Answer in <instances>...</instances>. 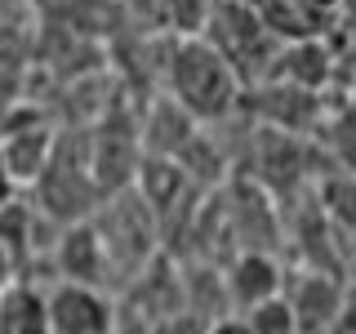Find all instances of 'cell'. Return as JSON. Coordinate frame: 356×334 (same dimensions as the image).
<instances>
[{
    "instance_id": "6da1fadb",
    "label": "cell",
    "mask_w": 356,
    "mask_h": 334,
    "mask_svg": "<svg viewBox=\"0 0 356 334\" xmlns=\"http://www.w3.org/2000/svg\"><path fill=\"white\" fill-rule=\"evenodd\" d=\"M165 76H170V98L196 125L205 120H227L232 111L241 107V76L227 67V58L200 36H178L170 45V63H165Z\"/></svg>"
},
{
    "instance_id": "7a4b0ae2",
    "label": "cell",
    "mask_w": 356,
    "mask_h": 334,
    "mask_svg": "<svg viewBox=\"0 0 356 334\" xmlns=\"http://www.w3.org/2000/svg\"><path fill=\"white\" fill-rule=\"evenodd\" d=\"M31 196H36L31 205L58 228L94 218V209L103 205V192L85 161V134H58V148H54L44 174L31 183Z\"/></svg>"
},
{
    "instance_id": "3957f363",
    "label": "cell",
    "mask_w": 356,
    "mask_h": 334,
    "mask_svg": "<svg viewBox=\"0 0 356 334\" xmlns=\"http://www.w3.org/2000/svg\"><path fill=\"white\" fill-rule=\"evenodd\" d=\"M200 40H209L222 58H227V67L241 76V85L272 81L276 58H281V49H285L281 40L267 36V27L245 0H218L209 22H205V31H200Z\"/></svg>"
},
{
    "instance_id": "277c9868",
    "label": "cell",
    "mask_w": 356,
    "mask_h": 334,
    "mask_svg": "<svg viewBox=\"0 0 356 334\" xmlns=\"http://www.w3.org/2000/svg\"><path fill=\"white\" fill-rule=\"evenodd\" d=\"M156 223L161 218L152 214L147 200L134 192V187L103 196V205L94 209L89 228L98 232V245H103V254H107V276L111 272L138 276L143 267H147L152 250H156Z\"/></svg>"
},
{
    "instance_id": "5b68a950",
    "label": "cell",
    "mask_w": 356,
    "mask_h": 334,
    "mask_svg": "<svg viewBox=\"0 0 356 334\" xmlns=\"http://www.w3.org/2000/svg\"><path fill=\"white\" fill-rule=\"evenodd\" d=\"M85 161H89V174H94L103 196L134 187V174L143 165L138 125L129 116H120V111H103L98 125H89V134H85Z\"/></svg>"
},
{
    "instance_id": "8992f818",
    "label": "cell",
    "mask_w": 356,
    "mask_h": 334,
    "mask_svg": "<svg viewBox=\"0 0 356 334\" xmlns=\"http://www.w3.org/2000/svg\"><path fill=\"white\" fill-rule=\"evenodd\" d=\"M54 148H58V129L44 116L40 107H14L5 120H0V161H5V174L14 178V187L22 192L44 174Z\"/></svg>"
},
{
    "instance_id": "52a82bcc",
    "label": "cell",
    "mask_w": 356,
    "mask_h": 334,
    "mask_svg": "<svg viewBox=\"0 0 356 334\" xmlns=\"http://www.w3.org/2000/svg\"><path fill=\"white\" fill-rule=\"evenodd\" d=\"M44 303H49L54 334H111V326H116L111 299L94 285L58 281L54 289H44Z\"/></svg>"
},
{
    "instance_id": "ba28073f",
    "label": "cell",
    "mask_w": 356,
    "mask_h": 334,
    "mask_svg": "<svg viewBox=\"0 0 356 334\" xmlns=\"http://www.w3.org/2000/svg\"><path fill=\"white\" fill-rule=\"evenodd\" d=\"M49 259H54V272H58L63 281H72V285L103 289V281H107V254H103V245H98V232L89 228V218L58 232Z\"/></svg>"
},
{
    "instance_id": "9c48e42d",
    "label": "cell",
    "mask_w": 356,
    "mask_h": 334,
    "mask_svg": "<svg viewBox=\"0 0 356 334\" xmlns=\"http://www.w3.org/2000/svg\"><path fill=\"white\" fill-rule=\"evenodd\" d=\"M222 294H227V303L236 312L259 308V303L281 294V267H276L272 254L245 250V254H236V263L227 267V276H222Z\"/></svg>"
},
{
    "instance_id": "30bf717a",
    "label": "cell",
    "mask_w": 356,
    "mask_h": 334,
    "mask_svg": "<svg viewBox=\"0 0 356 334\" xmlns=\"http://www.w3.org/2000/svg\"><path fill=\"white\" fill-rule=\"evenodd\" d=\"M245 5L259 14V22L267 27V36L281 40V45H303L325 36V14L307 5V0H245Z\"/></svg>"
},
{
    "instance_id": "8fae6325",
    "label": "cell",
    "mask_w": 356,
    "mask_h": 334,
    "mask_svg": "<svg viewBox=\"0 0 356 334\" xmlns=\"http://www.w3.org/2000/svg\"><path fill=\"white\" fill-rule=\"evenodd\" d=\"M0 334H54L44 289L31 276H14L0 285Z\"/></svg>"
},
{
    "instance_id": "7c38bea8",
    "label": "cell",
    "mask_w": 356,
    "mask_h": 334,
    "mask_svg": "<svg viewBox=\"0 0 356 334\" xmlns=\"http://www.w3.org/2000/svg\"><path fill=\"white\" fill-rule=\"evenodd\" d=\"M289 308H294L298 334H325L334 330V321L343 317V289L330 281V276H307L294 294H285Z\"/></svg>"
},
{
    "instance_id": "4fadbf2b",
    "label": "cell",
    "mask_w": 356,
    "mask_h": 334,
    "mask_svg": "<svg viewBox=\"0 0 356 334\" xmlns=\"http://www.w3.org/2000/svg\"><path fill=\"white\" fill-rule=\"evenodd\" d=\"M241 321H245L254 334H298L294 308H289L285 294H276V299H267V303H259V308L241 312Z\"/></svg>"
},
{
    "instance_id": "5bb4252c",
    "label": "cell",
    "mask_w": 356,
    "mask_h": 334,
    "mask_svg": "<svg viewBox=\"0 0 356 334\" xmlns=\"http://www.w3.org/2000/svg\"><path fill=\"white\" fill-rule=\"evenodd\" d=\"M218 0H161V14L174 27V36H200Z\"/></svg>"
},
{
    "instance_id": "9a60e30c",
    "label": "cell",
    "mask_w": 356,
    "mask_h": 334,
    "mask_svg": "<svg viewBox=\"0 0 356 334\" xmlns=\"http://www.w3.org/2000/svg\"><path fill=\"white\" fill-rule=\"evenodd\" d=\"M330 143H334V152H339V161L348 165V174L356 178V98L334 111V120H330Z\"/></svg>"
},
{
    "instance_id": "2e32d148",
    "label": "cell",
    "mask_w": 356,
    "mask_h": 334,
    "mask_svg": "<svg viewBox=\"0 0 356 334\" xmlns=\"http://www.w3.org/2000/svg\"><path fill=\"white\" fill-rule=\"evenodd\" d=\"M205 334H254L250 326H245L241 317H218V321H209Z\"/></svg>"
},
{
    "instance_id": "e0dca14e",
    "label": "cell",
    "mask_w": 356,
    "mask_h": 334,
    "mask_svg": "<svg viewBox=\"0 0 356 334\" xmlns=\"http://www.w3.org/2000/svg\"><path fill=\"white\" fill-rule=\"evenodd\" d=\"M334 18H343V31H348V36L356 40V0H343V5H339V14H334Z\"/></svg>"
},
{
    "instance_id": "ac0fdd59",
    "label": "cell",
    "mask_w": 356,
    "mask_h": 334,
    "mask_svg": "<svg viewBox=\"0 0 356 334\" xmlns=\"http://www.w3.org/2000/svg\"><path fill=\"white\" fill-rule=\"evenodd\" d=\"M14 196H18V187H14V178L5 174V161H0V205H9Z\"/></svg>"
},
{
    "instance_id": "d6986e66",
    "label": "cell",
    "mask_w": 356,
    "mask_h": 334,
    "mask_svg": "<svg viewBox=\"0 0 356 334\" xmlns=\"http://www.w3.org/2000/svg\"><path fill=\"white\" fill-rule=\"evenodd\" d=\"M307 5L316 9V14H325V18H334V14H339V5H343V0H307Z\"/></svg>"
},
{
    "instance_id": "ffe728a7",
    "label": "cell",
    "mask_w": 356,
    "mask_h": 334,
    "mask_svg": "<svg viewBox=\"0 0 356 334\" xmlns=\"http://www.w3.org/2000/svg\"><path fill=\"white\" fill-rule=\"evenodd\" d=\"M5 281H14V263H9V254L0 250V285H5Z\"/></svg>"
}]
</instances>
